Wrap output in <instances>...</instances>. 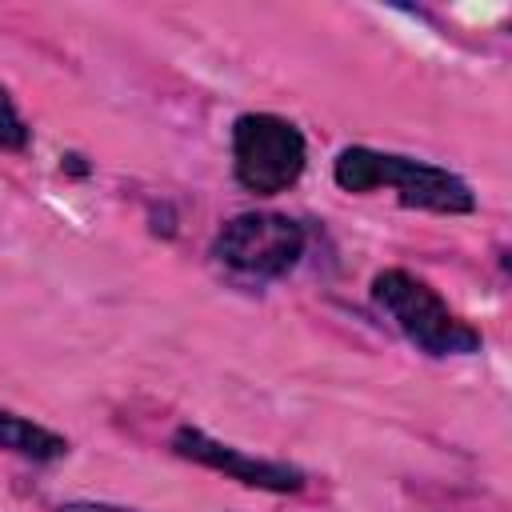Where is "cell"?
<instances>
[{
	"mask_svg": "<svg viewBox=\"0 0 512 512\" xmlns=\"http://www.w3.org/2000/svg\"><path fill=\"white\" fill-rule=\"evenodd\" d=\"M332 180H336V188L356 192V196L392 188L404 208H424L436 216L476 212V192L468 188L464 176H456L440 164H424V160L396 156V152H376L364 144L340 148V156L332 160Z\"/></svg>",
	"mask_w": 512,
	"mask_h": 512,
	"instance_id": "1",
	"label": "cell"
},
{
	"mask_svg": "<svg viewBox=\"0 0 512 512\" xmlns=\"http://www.w3.org/2000/svg\"><path fill=\"white\" fill-rule=\"evenodd\" d=\"M372 304L424 356H472L484 344V336L460 320L428 280L404 268H384L372 276Z\"/></svg>",
	"mask_w": 512,
	"mask_h": 512,
	"instance_id": "2",
	"label": "cell"
},
{
	"mask_svg": "<svg viewBox=\"0 0 512 512\" xmlns=\"http://www.w3.org/2000/svg\"><path fill=\"white\" fill-rule=\"evenodd\" d=\"M308 164L304 132L276 112H244L232 124V176L252 196L288 192Z\"/></svg>",
	"mask_w": 512,
	"mask_h": 512,
	"instance_id": "3",
	"label": "cell"
},
{
	"mask_svg": "<svg viewBox=\"0 0 512 512\" xmlns=\"http://www.w3.org/2000/svg\"><path fill=\"white\" fill-rule=\"evenodd\" d=\"M212 256L252 280H280L304 256V228L284 212H240L224 220Z\"/></svg>",
	"mask_w": 512,
	"mask_h": 512,
	"instance_id": "4",
	"label": "cell"
},
{
	"mask_svg": "<svg viewBox=\"0 0 512 512\" xmlns=\"http://www.w3.org/2000/svg\"><path fill=\"white\" fill-rule=\"evenodd\" d=\"M172 452L180 460H192L200 468L224 472L228 480L244 484V488H260V492H300L304 488V472L296 464L284 460H268V456H248L236 444H224L216 436H208L204 428L180 424L172 432Z\"/></svg>",
	"mask_w": 512,
	"mask_h": 512,
	"instance_id": "5",
	"label": "cell"
},
{
	"mask_svg": "<svg viewBox=\"0 0 512 512\" xmlns=\"http://www.w3.org/2000/svg\"><path fill=\"white\" fill-rule=\"evenodd\" d=\"M0 448L12 452V456H24V460H36V464H48V460H60L68 456V440L36 420H24L16 412H4L0 408Z\"/></svg>",
	"mask_w": 512,
	"mask_h": 512,
	"instance_id": "6",
	"label": "cell"
},
{
	"mask_svg": "<svg viewBox=\"0 0 512 512\" xmlns=\"http://www.w3.org/2000/svg\"><path fill=\"white\" fill-rule=\"evenodd\" d=\"M32 140V128L24 124L16 100L8 96V88L0 84V152H24Z\"/></svg>",
	"mask_w": 512,
	"mask_h": 512,
	"instance_id": "7",
	"label": "cell"
},
{
	"mask_svg": "<svg viewBox=\"0 0 512 512\" xmlns=\"http://www.w3.org/2000/svg\"><path fill=\"white\" fill-rule=\"evenodd\" d=\"M60 512H136V508H120V504H100V500H68V504H60Z\"/></svg>",
	"mask_w": 512,
	"mask_h": 512,
	"instance_id": "8",
	"label": "cell"
}]
</instances>
